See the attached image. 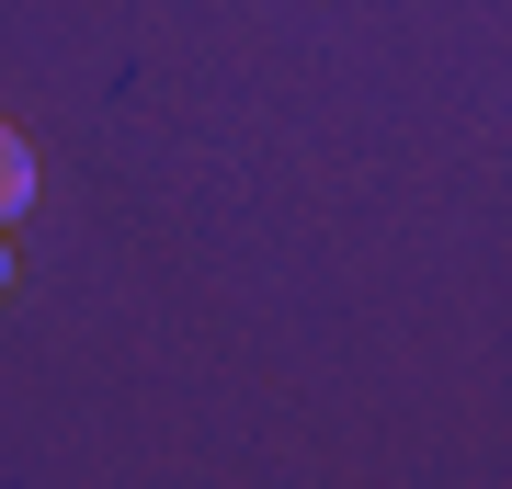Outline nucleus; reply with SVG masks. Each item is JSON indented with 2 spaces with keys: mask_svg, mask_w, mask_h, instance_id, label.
Segmentation results:
<instances>
[{
  "mask_svg": "<svg viewBox=\"0 0 512 489\" xmlns=\"http://www.w3.org/2000/svg\"><path fill=\"white\" fill-rule=\"evenodd\" d=\"M23 205H35V148L0 126V228H23Z\"/></svg>",
  "mask_w": 512,
  "mask_h": 489,
  "instance_id": "nucleus-1",
  "label": "nucleus"
},
{
  "mask_svg": "<svg viewBox=\"0 0 512 489\" xmlns=\"http://www.w3.org/2000/svg\"><path fill=\"white\" fill-rule=\"evenodd\" d=\"M0 296H12V228H0Z\"/></svg>",
  "mask_w": 512,
  "mask_h": 489,
  "instance_id": "nucleus-2",
  "label": "nucleus"
}]
</instances>
